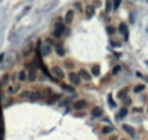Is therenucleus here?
Wrapping results in <instances>:
<instances>
[{"mask_svg":"<svg viewBox=\"0 0 148 140\" xmlns=\"http://www.w3.org/2000/svg\"><path fill=\"white\" fill-rule=\"evenodd\" d=\"M65 32V25L63 23H56L55 25V29H53V36L55 38H61Z\"/></svg>","mask_w":148,"mask_h":140,"instance_id":"1","label":"nucleus"},{"mask_svg":"<svg viewBox=\"0 0 148 140\" xmlns=\"http://www.w3.org/2000/svg\"><path fill=\"white\" fill-rule=\"evenodd\" d=\"M69 81L72 82L73 85H78L81 82V77H79V74H76V72H69Z\"/></svg>","mask_w":148,"mask_h":140,"instance_id":"2","label":"nucleus"},{"mask_svg":"<svg viewBox=\"0 0 148 140\" xmlns=\"http://www.w3.org/2000/svg\"><path fill=\"white\" fill-rule=\"evenodd\" d=\"M52 74H53L56 78H59V80H62V78L65 77L63 71H62L61 68H59V66H53V68H52Z\"/></svg>","mask_w":148,"mask_h":140,"instance_id":"3","label":"nucleus"},{"mask_svg":"<svg viewBox=\"0 0 148 140\" xmlns=\"http://www.w3.org/2000/svg\"><path fill=\"white\" fill-rule=\"evenodd\" d=\"M85 15H86L88 19L94 18V15H95V7L92 6V4H88V6H86V9H85Z\"/></svg>","mask_w":148,"mask_h":140,"instance_id":"4","label":"nucleus"},{"mask_svg":"<svg viewBox=\"0 0 148 140\" xmlns=\"http://www.w3.org/2000/svg\"><path fill=\"white\" fill-rule=\"evenodd\" d=\"M122 129L125 130L126 133H128V134H130L131 137H135L137 136V133H135V129H134L132 126H128V124H124L122 126Z\"/></svg>","mask_w":148,"mask_h":140,"instance_id":"5","label":"nucleus"},{"mask_svg":"<svg viewBox=\"0 0 148 140\" xmlns=\"http://www.w3.org/2000/svg\"><path fill=\"white\" fill-rule=\"evenodd\" d=\"M85 107H86V101H83V100H79V101L73 103V108L75 110H83Z\"/></svg>","mask_w":148,"mask_h":140,"instance_id":"6","label":"nucleus"},{"mask_svg":"<svg viewBox=\"0 0 148 140\" xmlns=\"http://www.w3.org/2000/svg\"><path fill=\"white\" fill-rule=\"evenodd\" d=\"M55 49H56V54H58L59 56H63L65 55V48H63V43H56L55 45Z\"/></svg>","mask_w":148,"mask_h":140,"instance_id":"7","label":"nucleus"},{"mask_svg":"<svg viewBox=\"0 0 148 140\" xmlns=\"http://www.w3.org/2000/svg\"><path fill=\"white\" fill-rule=\"evenodd\" d=\"M79 77L82 78V80H85V81H91L92 75H89V72H88L86 69H81L79 71Z\"/></svg>","mask_w":148,"mask_h":140,"instance_id":"8","label":"nucleus"},{"mask_svg":"<svg viewBox=\"0 0 148 140\" xmlns=\"http://www.w3.org/2000/svg\"><path fill=\"white\" fill-rule=\"evenodd\" d=\"M102 113H104V110H102L101 107H95L94 110L91 111V114H92V117L94 118H98V117H101Z\"/></svg>","mask_w":148,"mask_h":140,"instance_id":"9","label":"nucleus"},{"mask_svg":"<svg viewBox=\"0 0 148 140\" xmlns=\"http://www.w3.org/2000/svg\"><path fill=\"white\" fill-rule=\"evenodd\" d=\"M92 75L94 77H99L101 75V66H99V64H94V66H92Z\"/></svg>","mask_w":148,"mask_h":140,"instance_id":"10","label":"nucleus"},{"mask_svg":"<svg viewBox=\"0 0 148 140\" xmlns=\"http://www.w3.org/2000/svg\"><path fill=\"white\" fill-rule=\"evenodd\" d=\"M40 49V55L42 56H47L49 55V54H51V46H49V45H46V46H43V48H39Z\"/></svg>","mask_w":148,"mask_h":140,"instance_id":"11","label":"nucleus"},{"mask_svg":"<svg viewBox=\"0 0 148 140\" xmlns=\"http://www.w3.org/2000/svg\"><path fill=\"white\" fill-rule=\"evenodd\" d=\"M119 32L125 36V39H128V30H126V25H125V23H121V25H119Z\"/></svg>","mask_w":148,"mask_h":140,"instance_id":"12","label":"nucleus"},{"mask_svg":"<svg viewBox=\"0 0 148 140\" xmlns=\"http://www.w3.org/2000/svg\"><path fill=\"white\" fill-rule=\"evenodd\" d=\"M126 113H128V110H126L125 107H122L121 110H119V113L116 114V118H118V120H119V118H124L126 116Z\"/></svg>","mask_w":148,"mask_h":140,"instance_id":"13","label":"nucleus"},{"mask_svg":"<svg viewBox=\"0 0 148 140\" xmlns=\"http://www.w3.org/2000/svg\"><path fill=\"white\" fill-rule=\"evenodd\" d=\"M72 20H73V12L69 10L68 13H66V16H65V22H66V23H71Z\"/></svg>","mask_w":148,"mask_h":140,"instance_id":"14","label":"nucleus"},{"mask_svg":"<svg viewBox=\"0 0 148 140\" xmlns=\"http://www.w3.org/2000/svg\"><path fill=\"white\" fill-rule=\"evenodd\" d=\"M126 92H128V88H124V90H121V91H118V94H116V97L118 98H121V100H124V98H126Z\"/></svg>","mask_w":148,"mask_h":140,"instance_id":"15","label":"nucleus"},{"mask_svg":"<svg viewBox=\"0 0 148 140\" xmlns=\"http://www.w3.org/2000/svg\"><path fill=\"white\" fill-rule=\"evenodd\" d=\"M114 132V127L112 126H105L104 129H102V134H109V133Z\"/></svg>","mask_w":148,"mask_h":140,"instance_id":"16","label":"nucleus"},{"mask_svg":"<svg viewBox=\"0 0 148 140\" xmlns=\"http://www.w3.org/2000/svg\"><path fill=\"white\" fill-rule=\"evenodd\" d=\"M26 78H27L26 77V72L25 71H20V72H19V80H20V81H25Z\"/></svg>","mask_w":148,"mask_h":140,"instance_id":"17","label":"nucleus"},{"mask_svg":"<svg viewBox=\"0 0 148 140\" xmlns=\"http://www.w3.org/2000/svg\"><path fill=\"white\" fill-rule=\"evenodd\" d=\"M144 88H145V87H144V85H137V87H135V88H134V91H135V92H141V91H144Z\"/></svg>","mask_w":148,"mask_h":140,"instance_id":"18","label":"nucleus"},{"mask_svg":"<svg viewBox=\"0 0 148 140\" xmlns=\"http://www.w3.org/2000/svg\"><path fill=\"white\" fill-rule=\"evenodd\" d=\"M56 98H59V97H58V95H55V94H53V95H52L51 98L47 100V104H52V103H55V101H56Z\"/></svg>","mask_w":148,"mask_h":140,"instance_id":"19","label":"nucleus"},{"mask_svg":"<svg viewBox=\"0 0 148 140\" xmlns=\"http://www.w3.org/2000/svg\"><path fill=\"white\" fill-rule=\"evenodd\" d=\"M7 82H9V74H6L3 77V80H2V85H6Z\"/></svg>","mask_w":148,"mask_h":140,"instance_id":"20","label":"nucleus"},{"mask_svg":"<svg viewBox=\"0 0 148 140\" xmlns=\"http://www.w3.org/2000/svg\"><path fill=\"white\" fill-rule=\"evenodd\" d=\"M121 4V0H114V9H118Z\"/></svg>","mask_w":148,"mask_h":140,"instance_id":"21","label":"nucleus"},{"mask_svg":"<svg viewBox=\"0 0 148 140\" xmlns=\"http://www.w3.org/2000/svg\"><path fill=\"white\" fill-rule=\"evenodd\" d=\"M124 104H125V106H130V104H131V100H130V97H126V98H124Z\"/></svg>","mask_w":148,"mask_h":140,"instance_id":"22","label":"nucleus"},{"mask_svg":"<svg viewBox=\"0 0 148 140\" xmlns=\"http://www.w3.org/2000/svg\"><path fill=\"white\" fill-rule=\"evenodd\" d=\"M108 101H109V106H111V107H115V103L112 101V97H111V95L108 97Z\"/></svg>","mask_w":148,"mask_h":140,"instance_id":"23","label":"nucleus"},{"mask_svg":"<svg viewBox=\"0 0 148 140\" xmlns=\"http://www.w3.org/2000/svg\"><path fill=\"white\" fill-rule=\"evenodd\" d=\"M62 87H63V88H65V90H68V91L73 92V88H71V87H69V85H62Z\"/></svg>","mask_w":148,"mask_h":140,"instance_id":"24","label":"nucleus"},{"mask_svg":"<svg viewBox=\"0 0 148 140\" xmlns=\"http://www.w3.org/2000/svg\"><path fill=\"white\" fill-rule=\"evenodd\" d=\"M115 32V28H112V26H108V33H114Z\"/></svg>","mask_w":148,"mask_h":140,"instance_id":"25","label":"nucleus"},{"mask_svg":"<svg viewBox=\"0 0 148 140\" xmlns=\"http://www.w3.org/2000/svg\"><path fill=\"white\" fill-rule=\"evenodd\" d=\"M119 69H121V68H119V66H115V68H114V69H112V72H114V74H116V72H119Z\"/></svg>","mask_w":148,"mask_h":140,"instance_id":"26","label":"nucleus"},{"mask_svg":"<svg viewBox=\"0 0 148 140\" xmlns=\"http://www.w3.org/2000/svg\"><path fill=\"white\" fill-rule=\"evenodd\" d=\"M109 10H111V2L106 3V12H109Z\"/></svg>","mask_w":148,"mask_h":140,"instance_id":"27","label":"nucleus"},{"mask_svg":"<svg viewBox=\"0 0 148 140\" xmlns=\"http://www.w3.org/2000/svg\"><path fill=\"white\" fill-rule=\"evenodd\" d=\"M3 58H4V54H3V52H2V54H0V62L3 61Z\"/></svg>","mask_w":148,"mask_h":140,"instance_id":"28","label":"nucleus"},{"mask_svg":"<svg viewBox=\"0 0 148 140\" xmlns=\"http://www.w3.org/2000/svg\"><path fill=\"white\" fill-rule=\"evenodd\" d=\"M121 140H126V139H121Z\"/></svg>","mask_w":148,"mask_h":140,"instance_id":"29","label":"nucleus"},{"mask_svg":"<svg viewBox=\"0 0 148 140\" xmlns=\"http://www.w3.org/2000/svg\"><path fill=\"white\" fill-rule=\"evenodd\" d=\"M147 111H148V108H147Z\"/></svg>","mask_w":148,"mask_h":140,"instance_id":"30","label":"nucleus"}]
</instances>
